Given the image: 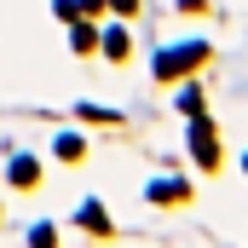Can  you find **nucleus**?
<instances>
[{"mask_svg":"<svg viewBox=\"0 0 248 248\" xmlns=\"http://www.w3.org/2000/svg\"><path fill=\"white\" fill-rule=\"evenodd\" d=\"M202 58H208V46H202V41H185V46H173V52H162V58H156V75H162V81H173L179 69H190V63H202Z\"/></svg>","mask_w":248,"mask_h":248,"instance_id":"nucleus-1","label":"nucleus"},{"mask_svg":"<svg viewBox=\"0 0 248 248\" xmlns=\"http://www.w3.org/2000/svg\"><path fill=\"white\" fill-rule=\"evenodd\" d=\"M185 196V185L179 179H162V185H150V202H179Z\"/></svg>","mask_w":248,"mask_h":248,"instance_id":"nucleus-2","label":"nucleus"},{"mask_svg":"<svg viewBox=\"0 0 248 248\" xmlns=\"http://www.w3.org/2000/svg\"><path fill=\"white\" fill-rule=\"evenodd\" d=\"M81 225H87V231H110V219H104V208H98V202H87V208H81Z\"/></svg>","mask_w":248,"mask_h":248,"instance_id":"nucleus-3","label":"nucleus"},{"mask_svg":"<svg viewBox=\"0 0 248 248\" xmlns=\"http://www.w3.org/2000/svg\"><path fill=\"white\" fill-rule=\"evenodd\" d=\"M12 179L29 190V185H35V162H29V156H17V162H12Z\"/></svg>","mask_w":248,"mask_h":248,"instance_id":"nucleus-4","label":"nucleus"},{"mask_svg":"<svg viewBox=\"0 0 248 248\" xmlns=\"http://www.w3.org/2000/svg\"><path fill=\"white\" fill-rule=\"evenodd\" d=\"M104 52H110V58H127V35H122V29L104 35Z\"/></svg>","mask_w":248,"mask_h":248,"instance_id":"nucleus-5","label":"nucleus"},{"mask_svg":"<svg viewBox=\"0 0 248 248\" xmlns=\"http://www.w3.org/2000/svg\"><path fill=\"white\" fill-rule=\"evenodd\" d=\"M58 156H69V162L81 156V139H75V133H58Z\"/></svg>","mask_w":248,"mask_h":248,"instance_id":"nucleus-6","label":"nucleus"},{"mask_svg":"<svg viewBox=\"0 0 248 248\" xmlns=\"http://www.w3.org/2000/svg\"><path fill=\"white\" fill-rule=\"evenodd\" d=\"M81 116H87V122H122L116 110H98V104H81Z\"/></svg>","mask_w":248,"mask_h":248,"instance_id":"nucleus-7","label":"nucleus"},{"mask_svg":"<svg viewBox=\"0 0 248 248\" xmlns=\"http://www.w3.org/2000/svg\"><path fill=\"white\" fill-rule=\"evenodd\" d=\"M243 168H248V156H243Z\"/></svg>","mask_w":248,"mask_h":248,"instance_id":"nucleus-8","label":"nucleus"}]
</instances>
